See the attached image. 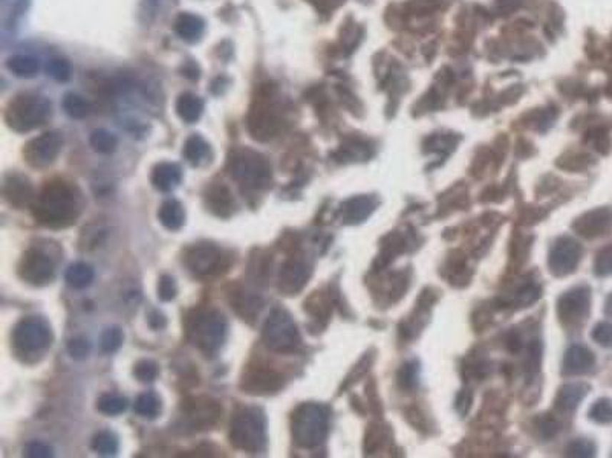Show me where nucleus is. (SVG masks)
Segmentation results:
<instances>
[{"instance_id":"1","label":"nucleus","mask_w":612,"mask_h":458,"mask_svg":"<svg viewBox=\"0 0 612 458\" xmlns=\"http://www.w3.org/2000/svg\"><path fill=\"white\" fill-rule=\"evenodd\" d=\"M34 208V217L49 228H66L75 223L81 213L77 191L63 180H52L41 190Z\"/></svg>"},{"instance_id":"2","label":"nucleus","mask_w":612,"mask_h":458,"mask_svg":"<svg viewBox=\"0 0 612 458\" xmlns=\"http://www.w3.org/2000/svg\"><path fill=\"white\" fill-rule=\"evenodd\" d=\"M229 173L246 191H262L271 185V163L250 148L234 150L229 158Z\"/></svg>"},{"instance_id":"3","label":"nucleus","mask_w":612,"mask_h":458,"mask_svg":"<svg viewBox=\"0 0 612 458\" xmlns=\"http://www.w3.org/2000/svg\"><path fill=\"white\" fill-rule=\"evenodd\" d=\"M230 440L234 448L249 454L266 448V417L261 408L245 407L236 411L230 424Z\"/></svg>"},{"instance_id":"4","label":"nucleus","mask_w":612,"mask_h":458,"mask_svg":"<svg viewBox=\"0 0 612 458\" xmlns=\"http://www.w3.org/2000/svg\"><path fill=\"white\" fill-rule=\"evenodd\" d=\"M186 329L190 342L204 355L213 356L221 350L227 336V321L218 310H195L189 315Z\"/></svg>"},{"instance_id":"5","label":"nucleus","mask_w":612,"mask_h":458,"mask_svg":"<svg viewBox=\"0 0 612 458\" xmlns=\"http://www.w3.org/2000/svg\"><path fill=\"white\" fill-rule=\"evenodd\" d=\"M51 103L43 96L20 95L9 103L5 119L16 132L25 133L39 128L51 118Z\"/></svg>"},{"instance_id":"6","label":"nucleus","mask_w":612,"mask_h":458,"mask_svg":"<svg viewBox=\"0 0 612 458\" xmlns=\"http://www.w3.org/2000/svg\"><path fill=\"white\" fill-rule=\"evenodd\" d=\"M294 442L302 448H314L326 439L328 412L317 403L300 405L291 419Z\"/></svg>"},{"instance_id":"7","label":"nucleus","mask_w":612,"mask_h":458,"mask_svg":"<svg viewBox=\"0 0 612 458\" xmlns=\"http://www.w3.org/2000/svg\"><path fill=\"white\" fill-rule=\"evenodd\" d=\"M262 340L271 352H294L300 344V335L291 315L284 309H274L264 324Z\"/></svg>"},{"instance_id":"8","label":"nucleus","mask_w":612,"mask_h":458,"mask_svg":"<svg viewBox=\"0 0 612 458\" xmlns=\"http://www.w3.org/2000/svg\"><path fill=\"white\" fill-rule=\"evenodd\" d=\"M184 263L193 275L201 278L219 277L231 266V257L211 243H199L186 250Z\"/></svg>"},{"instance_id":"9","label":"nucleus","mask_w":612,"mask_h":458,"mask_svg":"<svg viewBox=\"0 0 612 458\" xmlns=\"http://www.w3.org/2000/svg\"><path fill=\"white\" fill-rule=\"evenodd\" d=\"M13 342L21 353H37L52 342L51 327L40 318L21 320L13 332Z\"/></svg>"},{"instance_id":"10","label":"nucleus","mask_w":612,"mask_h":458,"mask_svg":"<svg viewBox=\"0 0 612 458\" xmlns=\"http://www.w3.org/2000/svg\"><path fill=\"white\" fill-rule=\"evenodd\" d=\"M56 265L54 260L39 249H29L21 255L19 263V275L29 285L43 286L54 278Z\"/></svg>"},{"instance_id":"11","label":"nucleus","mask_w":612,"mask_h":458,"mask_svg":"<svg viewBox=\"0 0 612 458\" xmlns=\"http://www.w3.org/2000/svg\"><path fill=\"white\" fill-rule=\"evenodd\" d=\"M63 147V136L59 132H46L26 144L24 155L34 168H45L57 159Z\"/></svg>"},{"instance_id":"12","label":"nucleus","mask_w":612,"mask_h":458,"mask_svg":"<svg viewBox=\"0 0 612 458\" xmlns=\"http://www.w3.org/2000/svg\"><path fill=\"white\" fill-rule=\"evenodd\" d=\"M182 411H184L189 427L195 431L211 429L222 417V407L216 400L209 397L189 399L182 405Z\"/></svg>"},{"instance_id":"13","label":"nucleus","mask_w":612,"mask_h":458,"mask_svg":"<svg viewBox=\"0 0 612 458\" xmlns=\"http://www.w3.org/2000/svg\"><path fill=\"white\" fill-rule=\"evenodd\" d=\"M282 121L276 107L270 101L256 103L249 113V130L254 139L268 141L281 130Z\"/></svg>"},{"instance_id":"14","label":"nucleus","mask_w":612,"mask_h":458,"mask_svg":"<svg viewBox=\"0 0 612 458\" xmlns=\"http://www.w3.org/2000/svg\"><path fill=\"white\" fill-rule=\"evenodd\" d=\"M591 307V292L588 287H574L568 290L557 302V313L566 325H574L586 320Z\"/></svg>"},{"instance_id":"15","label":"nucleus","mask_w":612,"mask_h":458,"mask_svg":"<svg viewBox=\"0 0 612 458\" xmlns=\"http://www.w3.org/2000/svg\"><path fill=\"white\" fill-rule=\"evenodd\" d=\"M582 246L570 237H562L554 243L550 254V268L556 277H563L576 270L582 258Z\"/></svg>"},{"instance_id":"16","label":"nucleus","mask_w":612,"mask_h":458,"mask_svg":"<svg viewBox=\"0 0 612 458\" xmlns=\"http://www.w3.org/2000/svg\"><path fill=\"white\" fill-rule=\"evenodd\" d=\"M284 385V379L271 368L256 367L246 372L241 380V388L244 392L251 396H268L274 395Z\"/></svg>"},{"instance_id":"17","label":"nucleus","mask_w":612,"mask_h":458,"mask_svg":"<svg viewBox=\"0 0 612 458\" xmlns=\"http://www.w3.org/2000/svg\"><path fill=\"white\" fill-rule=\"evenodd\" d=\"M311 277V268L306 265V261L299 258L286 260L281 274H279L277 287L284 295H296L302 290Z\"/></svg>"},{"instance_id":"18","label":"nucleus","mask_w":612,"mask_h":458,"mask_svg":"<svg viewBox=\"0 0 612 458\" xmlns=\"http://www.w3.org/2000/svg\"><path fill=\"white\" fill-rule=\"evenodd\" d=\"M574 231L585 238H598L612 233V210L597 208L583 214L573 225Z\"/></svg>"},{"instance_id":"19","label":"nucleus","mask_w":612,"mask_h":458,"mask_svg":"<svg viewBox=\"0 0 612 458\" xmlns=\"http://www.w3.org/2000/svg\"><path fill=\"white\" fill-rule=\"evenodd\" d=\"M4 195L14 208H25L34 199V191L29 180L19 174H9L4 183Z\"/></svg>"},{"instance_id":"20","label":"nucleus","mask_w":612,"mask_h":458,"mask_svg":"<svg viewBox=\"0 0 612 458\" xmlns=\"http://www.w3.org/2000/svg\"><path fill=\"white\" fill-rule=\"evenodd\" d=\"M207 208L218 217H230L234 211V199L225 185H211L204 195Z\"/></svg>"},{"instance_id":"21","label":"nucleus","mask_w":612,"mask_h":458,"mask_svg":"<svg viewBox=\"0 0 612 458\" xmlns=\"http://www.w3.org/2000/svg\"><path fill=\"white\" fill-rule=\"evenodd\" d=\"M594 365V355L586 347L574 345L566 352L563 359L565 375H583Z\"/></svg>"},{"instance_id":"22","label":"nucleus","mask_w":612,"mask_h":458,"mask_svg":"<svg viewBox=\"0 0 612 458\" xmlns=\"http://www.w3.org/2000/svg\"><path fill=\"white\" fill-rule=\"evenodd\" d=\"M182 179L179 166L171 162H161L152 171L154 187L163 193L174 191Z\"/></svg>"},{"instance_id":"23","label":"nucleus","mask_w":612,"mask_h":458,"mask_svg":"<svg viewBox=\"0 0 612 458\" xmlns=\"http://www.w3.org/2000/svg\"><path fill=\"white\" fill-rule=\"evenodd\" d=\"M373 202L371 198L361 195V198H353L341 206L343 222L348 225H356L363 222L366 217L373 211Z\"/></svg>"},{"instance_id":"24","label":"nucleus","mask_w":612,"mask_h":458,"mask_svg":"<svg viewBox=\"0 0 612 458\" xmlns=\"http://www.w3.org/2000/svg\"><path fill=\"white\" fill-rule=\"evenodd\" d=\"M206 24L199 16L182 13L175 20V31L176 34L186 41H196L204 34Z\"/></svg>"},{"instance_id":"25","label":"nucleus","mask_w":612,"mask_h":458,"mask_svg":"<svg viewBox=\"0 0 612 458\" xmlns=\"http://www.w3.org/2000/svg\"><path fill=\"white\" fill-rule=\"evenodd\" d=\"M158 219L164 228L170 229V231H178V229L182 228L186 222V211L184 206L181 205V202L170 199L166 200L163 205L159 206L158 211Z\"/></svg>"},{"instance_id":"26","label":"nucleus","mask_w":612,"mask_h":458,"mask_svg":"<svg viewBox=\"0 0 612 458\" xmlns=\"http://www.w3.org/2000/svg\"><path fill=\"white\" fill-rule=\"evenodd\" d=\"M230 302L231 307H234V310L238 312L244 320L254 318L261 309V300L254 297L251 292H246L244 289L233 290L230 295Z\"/></svg>"},{"instance_id":"27","label":"nucleus","mask_w":612,"mask_h":458,"mask_svg":"<svg viewBox=\"0 0 612 458\" xmlns=\"http://www.w3.org/2000/svg\"><path fill=\"white\" fill-rule=\"evenodd\" d=\"M204 112V103L193 93H182L176 101V113L187 124L196 123Z\"/></svg>"},{"instance_id":"28","label":"nucleus","mask_w":612,"mask_h":458,"mask_svg":"<svg viewBox=\"0 0 612 458\" xmlns=\"http://www.w3.org/2000/svg\"><path fill=\"white\" fill-rule=\"evenodd\" d=\"M6 68L11 73L19 76V78H34L40 72V63L34 57L19 54V56L8 58Z\"/></svg>"},{"instance_id":"29","label":"nucleus","mask_w":612,"mask_h":458,"mask_svg":"<svg viewBox=\"0 0 612 458\" xmlns=\"http://www.w3.org/2000/svg\"><path fill=\"white\" fill-rule=\"evenodd\" d=\"M589 387L585 384H568L561 388L556 399V407L562 411H573L586 396Z\"/></svg>"},{"instance_id":"30","label":"nucleus","mask_w":612,"mask_h":458,"mask_svg":"<svg viewBox=\"0 0 612 458\" xmlns=\"http://www.w3.org/2000/svg\"><path fill=\"white\" fill-rule=\"evenodd\" d=\"M184 158L191 163V166H202L204 162H207V158L210 155V146L207 141L199 135H191L184 144Z\"/></svg>"},{"instance_id":"31","label":"nucleus","mask_w":612,"mask_h":458,"mask_svg":"<svg viewBox=\"0 0 612 458\" xmlns=\"http://www.w3.org/2000/svg\"><path fill=\"white\" fill-rule=\"evenodd\" d=\"M94 269L86 263H74L66 270V283L74 289H86L94 281Z\"/></svg>"},{"instance_id":"32","label":"nucleus","mask_w":612,"mask_h":458,"mask_svg":"<svg viewBox=\"0 0 612 458\" xmlns=\"http://www.w3.org/2000/svg\"><path fill=\"white\" fill-rule=\"evenodd\" d=\"M134 409L139 417L150 419V420L156 419L161 412V400L155 392H150V391L143 392L141 396H138Z\"/></svg>"},{"instance_id":"33","label":"nucleus","mask_w":612,"mask_h":458,"mask_svg":"<svg viewBox=\"0 0 612 458\" xmlns=\"http://www.w3.org/2000/svg\"><path fill=\"white\" fill-rule=\"evenodd\" d=\"M61 106L64 108V112L75 119H83V118L88 116L92 111L91 103L86 100V98H83L81 95H77V93L64 95Z\"/></svg>"},{"instance_id":"34","label":"nucleus","mask_w":612,"mask_h":458,"mask_svg":"<svg viewBox=\"0 0 612 458\" xmlns=\"http://www.w3.org/2000/svg\"><path fill=\"white\" fill-rule=\"evenodd\" d=\"M126 408V399L120 395H114V392H106L96 400V409L106 414V416H118V414L124 412Z\"/></svg>"},{"instance_id":"35","label":"nucleus","mask_w":612,"mask_h":458,"mask_svg":"<svg viewBox=\"0 0 612 458\" xmlns=\"http://www.w3.org/2000/svg\"><path fill=\"white\" fill-rule=\"evenodd\" d=\"M89 141H91V146L94 147V150L99 151V153H103V155H109V153L115 151V148L118 146V141H116L115 135L111 132H107V130H104V128L94 130Z\"/></svg>"},{"instance_id":"36","label":"nucleus","mask_w":612,"mask_h":458,"mask_svg":"<svg viewBox=\"0 0 612 458\" xmlns=\"http://www.w3.org/2000/svg\"><path fill=\"white\" fill-rule=\"evenodd\" d=\"M92 449L100 455H114L118 451V439L111 431H100L92 440Z\"/></svg>"},{"instance_id":"37","label":"nucleus","mask_w":612,"mask_h":458,"mask_svg":"<svg viewBox=\"0 0 612 458\" xmlns=\"http://www.w3.org/2000/svg\"><path fill=\"white\" fill-rule=\"evenodd\" d=\"M124 335L120 327H111L103 332L100 337V347L104 353H114L123 345Z\"/></svg>"},{"instance_id":"38","label":"nucleus","mask_w":612,"mask_h":458,"mask_svg":"<svg viewBox=\"0 0 612 458\" xmlns=\"http://www.w3.org/2000/svg\"><path fill=\"white\" fill-rule=\"evenodd\" d=\"M305 309L311 315H314L317 320H328L331 313V302L325 295H321V293H314V295L305 302Z\"/></svg>"},{"instance_id":"39","label":"nucleus","mask_w":612,"mask_h":458,"mask_svg":"<svg viewBox=\"0 0 612 458\" xmlns=\"http://www.w3.org/2000/svg\"><path fill=\"white\" fill-rule=\"evenodd\" d=\"M46 73L56 81H68L71 76V66L66 60L52 58L46 64Z\"/></svg>"},{"instance_id":"40","label":"nucleus","mask_w":612,"mask_h":458,"mask_svg":"<svg viewBox=\"0 0 612 458\" xmlns=\"http://www.w3.org/2000/svg\"><path fill=\"white\" fill-rule=\"evenodd\" d=\"M270 269H271V257H268L266 254H262V253H257V255L251 258L250 274L254 277V280H265L266 275L270 274Z\"/></svg>"},{"instance_id":"41","label":"nucleus","mask_w":612,"mask_h":458,"mask_svg":"<svg viewBox=\"0 0 612 458\" xmlns=\"http://www.w3.org/2000/svg\"><path fill=\"white\" fill-rule=\"evenodd\" d=\"M589 417L597 423L612 422V402L608 399L597 400L593 405L591 411H589Z\"/></svg>"},{"instance_id":"42","label":"nucleus","mask_w":612,"mask_h":458,"mask_svg":"<svg viewBox=\"0 0 612 458\" xmlns=\"http://www.w3.org/2000/svg\"><path fill=\"white\" fill-rule=\"evenodd\" d=\"M158 373H159L158 365L154 361H147V359L139 361L134 368L135 377L139 382H144V384H147V382H154L158 377Z\"/></svg>"},{"instance_id":"43","label":"nucleus","mask_w":612,"mask_h":458,"mask_svg":"<svg viewBox=\"0 0 612 458\" xmlns=\"http://www.w3.org/2000/svg\"><path fill=\"white\" fill-rule=\"evenodd\" d=\"M594 272L598 277L612 275V245L598 253L594 265Z\"/></svg>"},{"instance_id":"44","label":"nucleus","mask_w":612,"mask_h":458,"mask_svg":"<svg viewBox=\"0 0 612 458\" xmlns=\"http://www.w3.org/2000/svg\"><path fill=\"white\" fill-rule=\"evenodd\" d=\"M396 382L398 387L403 390H412L416 387V365L413 364H404L398 370V376H396Z\"/></svg>"},{"instance_id":"45","label":"nucleus","mask_w":612,"mask_h":458,"mask_svg":"<svg viewBox=\"0 0 612 458\" xmlns=\"http://www.w3.org/2000/svg\"><path fill=\"white\" fill-rule=\"evenodd\" d=\"M541 295V289L536 285H525L521 287V290L516 293L514 298V304H519V307H527V305L533 304Z\"/></svg>"},{"instance_id":"46","label":"nucleus","mask_w":612,"mask_h":458,"mask_svg":"<svg viewBox=\"0 0 612 458\" xmlns=\"http://www.w3.org/2000/svg\"><path fill=\"white\" fill-rule=\"evenodd\" d=\"M568 455L571 457H593L596 452V446L585 439H577L568 444Z\"/></svg>"},{"instance_id":"47","label":"nucleus","mask_w":612,"mask_h":458,"mask_svg":"<svg viewBox=\"0 0 612 458\" xmlns=\"http://www.w3.org/2000/svg\"><path fill=\"white\" fill-rule=\"evenodd\" d=\"M176 283L170 275H163L158 283V297L163 301H171L176 297Z\"/></svg>"},{"instance_id":"48","label":"nucleus","mask_w":612,"mask_h":458,"mask_svg":"<svg viewBox=\"0 0 612 458\" xmlns=\"http://www.w3.org/2000/svg\"><path fill=\"white\" fill-rule=\"evenodd\" d=\"M593 340L602 347H612V324L598 322L591 333Z\"/></svg>"},{"instance_id":"49","label":"nucleus","mask_w":612,"mask_h":458,"mask_svg":"<svg viewBox=\"0 0 612 458\" xmlns=\"http://www.w3.org/2000/svg\"><path fill=\"white\" fill-rule=\"evenodd\" d=\"M68 352L74 359H79L80 361V359H84L89 355L91 347L84 337H74V340H71L68 344Z\"/></svg>"},{"instance_id":"50","label":"nucleus","mask_w":612,"mask_h":458,"mask_svg":"<svg viewBox=\"0 0 612 458\" xmlns=\"http://www.w3.org/2000/svg\"><path fill=\"white\" fill-rule=\"evenodd\" d=\"M25 455L31 457V458H46V457L52 455V449L49 448L48 444L41 443V442H32V443L26 444Z\"/></svg>"},{"instance_id":"51","label":"nucleus","mask_w":612,"mask_h":458,"mask_svg":"<svg viewBox=\"0 0 612 458\" xmlns=\"http://www.w3.org/2000/svg\"><path fill=\"white\" fill-rule=\"evenodd\" d=\"M406 419L409 420L411 424H413L416 429H421V431L427 429V420L424 417V414L418 408H415V407L407 408L406 409Z\"/></svg>"},{"instance_id":"52","label":"nucleus","mask_w":612,"mask_h":458,"mask_svg":"<svg viewBox=\"0 0 612 458\" xmlns=\"http://www.w3.org/2000/svg\"><path fill=\"white\" fill-rule=\"evenodd\" d=\"M589 141H591L594 148L600 153H606L609 150V136L603 130H596V132L589 136Z\"/></svg>"},{"instance_id":"53","label":"nucleus","mask_w":612,"mask_h":458,"mask_svg":"<svg viewBox=\"0 0 612 458\" xmlns=\"http://www.w3.org/2000/svg\"><path fill=\"white\" fill-rule=\"evenodd\" d=\"M431 141V150L432 151H438V150H446L447 147L452 148L455 146V139L452 136H444V135H438V136H432L428 138Z\"/></svg>"},{"instance_id":"54","label":"nucleus","mask_w":612,"mask_h":458,"mask_svg":"<svg viewBox=\"0 0 612 458\" xmlns=\"http://www.w3.org/2000/svg\"><path fill=\"white\" fill-rule=\"evenodd\" d=\"M470 403H471V395H470V392L468 391L459 392L458 399H456V403H455V408L458 409V412L461 414V416H466L467 411L470 409Z\"/></svg>"},{"instance_id":"55","label":"nucleus","mask_w":612,"mask_h":458,"mask_svg":"<svg viewBox=\"0 0 612 458\" xmlns=\"http://www.w3.org/2000/svg\"><path fill=\"white\" fill-rule=\"evenodd\" d=\"M557 428H559V424H557L556 420L550 419V417H543L541 422V432L543 437L550 439L557 432Z\"/></svg>"},{"instance_id":"56","label":"nucleus","mask_w":612,"mask_h":458,"mask_svg":"<svg viewBox=\"0 0 612 458\" xmlns=\"http://www.w3.org/2000/svg\"><path fill=\"white\" fill-rule=\"evenodd\" d=\"M309 2L317 6V9L323 11V13H329V11L337 8L343 0H309Z\"/></svg>"},{"instance_id":"57","label":"nucleus","mask_w":612,"mask_h":458,"mask_svg":"<svg viewBox=\"0 0 612 458\" xmlns=\"http://www.w3.org/2000/svg\"><path fill=\"white\" fill-rule=\"evenodd\" d=\"M149 324H150V327H152L154 330L164 329L166 324H167L166 316L163 313H159V312H152V313H150V316H149Z\"/></svg>"},{"instance_id":"58","label":"nucleus","mask_w":612,"mask_h":458,"mask_svg":"<svg viewBox=\"0 0 612 458\" xmlns=\"http://www.w3.org/2000/svg\"><path fill=\"white\" fill-rule=\"evenodd\" d=\"M521 0H498V5L501 11H511L519 5Z\"/></svg>"},{"instance_id":"59","label":"nucleus","mask_w":612,"mask_h":458,"mask_svg":"<svg viewBox=\"0 0 612 458\" xmlns=\"http://www.w3.org/2000/svg\"><path fill=\"white\" fill-rule=\"evenodd\" d=\"M507 345H508V348H510L511 352L519 350V347H521L519 336H518V335H514V333H511V335L508 336V342H507Z\"/></svg>"},{"instance_id":"60","label":"nucleus","mask_w":612,"mask_h":458,"mask_svg":"<svg viewBox=\"0 0 612 458\" xmlns=\"http://www.w3.org/2000/svg\"><path fill=\"white\" fill-rule=\"evenodd\" d=\"M609 310H611V313H612V297H611V300H609Z\"/></svg>"}]
</instances>
